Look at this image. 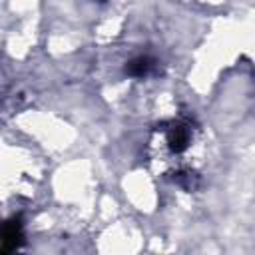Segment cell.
Masks as SVG:
<instances>
[{
  "instance_id": "obj_2",
  "label": "cell",
  "mask_w": 255,
  "mask_h": 255,
  "mask_svg": "<svg viewBox=\"0 0 255 255\" xmlns=\"http://www.w3.org/2000/svg\"><path fill=\"white\" fill-rule=\"evenodd\" d=\"M155 68V60L151 56H135L126 64V74L131 78H147Z\"/></svg>"
},
{
  "instance_id": "obj_1",
  "label": "cell",
  "mask_w": 255,
  "mask_h": 255,
  "mask_svg": "<svg viewBox=\"0 0 255 255\" xmlns=\"http://www.w3.org/2000/svg\"><path fill=\"white\" fill-rule=\"evenodd\" d=\"M145 157L155 175L191 191L199 181L203 157L201 126L187 116L155 124L145 141Z\"/></svg>"
},
{
  "instance_id": "obj_3",
  "label": "cell",
  "mask_w": 255,
  "mask_h": 255,
  "mask_svg": "<svg viewBox=\"0 0 255 255\" xmlns=\"http://www.w3.org/2000/svg\"><path fill=\"white\" fill-rule=\"evenodd\" d=\"M96 2H106V0H96Z\"/></svg>"
}]
</instances>
